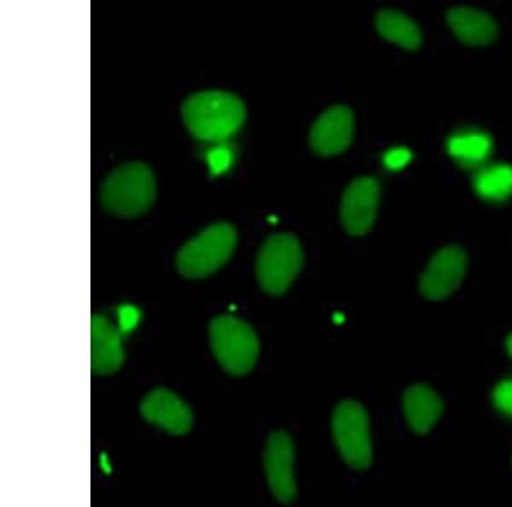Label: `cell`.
I'll use <instances>...</instances> for the list:
<instances>
[{
  "label": "cell",
  "instance_id": "obj_3",
  "mask_svg": "<svg viewBox=\"0 0 512 507\" xmlns=\"http://www.w3.org/2000/svg\"><path fill=\"white\" fill-rule=\"evenodd\" d=\"M236 245V229L229 222H216L178 251L176 269L187 279H205L229 262Z\"/></svg>",
  "mask_w": 512,
  "mask_h": 507
},
{
  "label": "cell",
  "instance_id": "obj_21",
  "mask_svg": "<svg viewBox=\"0 0 512 507\" xmlns=\"http://www.w3.org/2000/svg\"><path fill=\"white\" fill-rule=\"evenodd\" d=\"M506 347H507V350H509V354H511V356H512V333H511V335H509V337H507Z\"/></svg>",
  "mask_w": 512,
  "mask_h": 507
},
{
  "label": "cell",
  "instance_id": "obj_5",
  "mask_svg": "<svg viewBox=\"0 0 512 507\" xmlns=\"http://www.w3.org/2000/svg\"><path fill=\"white\" fill-rule=\"evenodd\" d=\"M303 248L294 234L280 233L263 243L256 258V279L270 296H280L292 286L303 267Z\"/></svg>",
  "mask_w": 512,
  "mask_h": 507
},
{
  "label": "cell",
  "instance_id": "obj_20",
  "mask_svg": "<svg viewBox=\"0 0 512 507\" xmlns=\"http://www.w3.org/2000/svg\"><path fill=\"white\" fill-rule=\"evenodd\" d=\"M139 320V313L132 308L123 309L122 313V327L125 330H130V328L134 327L135 323Z\"/></svg>",
  "mask_w": 512,
  "mask_h": 507
},
{
  "label": "cell",
  "instance_id": "obj_18",
  "mask_svg": "<svg viewBox=\"0 0 512 507\" xmlns=\"http://www.w3.org/2000/svg\"><path fill=\"white\" fill-rule=\"evenodd\" d=\"M494 403L502 414L512 417V379H506L495 386Z\"/></svg>",
  "mask_w": 512,
  "mask_h": 507
},
{
  "label": "cell",
  "instance_id": "obj_16",
  "mask_svg": "<svg viewBox=\"0 0 512 507\" xmlns=\"http://www.w3.org/2000/svg\"><path fill=\"white\" fill-rule=\"evenodd\" d=\"M448 151L458 163L477 166L489 158L492 139L480 130H463L449 139Z\"/></svg>",
  "mask_w": 512,
  "mask_h": 507
},
{
  "label": "cell",
  "instance_id": "obj_19",
  "mask_svg": "<svg viewBox=\"0 0 512 507\" xmlns=\"http://www.w3.org/2000/svg\"><path fill=\"white\" fill-rule=\"evenodd\" d=\"M410 159H412V152L405 149V147H398V149H391V151L386 154L384 163L388 164V168L400 169L403 168Z\"/></svg>",
  "mask_w": 512,
  "mask_h": 507
},
{
  "label": "cell",
  "instance_id": "obj_13",
  "mask_svg": "<svg viewBox=\"0 0 512 507\" xmlns=\"http://www.w3.org/2000/svg\"><path fill=\"white\" fill-rule=\"evenodd\" d=\"M448 23L454 35L466 45H489L497 36V24L487 12L473 7H451Z\"/></svg>",
  "mask_w": 512,
  "mask_h": 507
},
{
  "label": "cell",
  "instance_id": "obj_4",
  "mask_svg": "<svg viewBox=\"0 0 512 507\" xmlns=\"http://www.w3.org/2000/svg\"><path fill=\"white\" fill-rule=\"evenodd\" d=\"M210 344L216 359L227 373H250L258 359L260 344L255 330L236 316L222 315L210 321Z\"/></svg>",
  "mask_w": 512,
  "mask_h": 507
},
{
  "label": "cell",
  "instance_id": "obj_17",
  "mask_svg": "<svg viewBox=\"0 0 512 507\" xmlns=\"http://www.w3.org/2000/svg\"><path fill=\"white\" fill-rule=\"evenodd\" d=\"M475 190L482 199L501 202L512 195V166L495 164L475 176Z\"/></svg>",
  "mask_w": 512,
  "mask_h": 507
},
{
  "label": "cell",
  "instance_id": "obj_7",
  "mask_svg": "<svg viewBox=\"0 0 512 507\" xmlns=\"http://www.w3.org/2000/svg\"><path fill=\"white\" fill-rule=\"evenodd\" d=\"M379 181L373 176H362L345 188L340 221L347 233L352 236H366L373 229L378 216Z\"/></svg>",
  "mask_w": 512,
  "mask_h": 507
},
{
  "label": "cell",
  "instance_id": "obj_14",
  "mask_svg": "<svg viewBox=\"0 0 512 507\" xmlns=\"http://www.w3.org/2000/svg\"><path fill=\"white\" fill-rule=\"evenodd\" d=\"M403 407L408 426L417 434H425L443 415L444 405L436 391L425 385L410 386L403 395Z\"/></svg>",
  "mask_w": 512,
  "mask_h": 507
},
{
  "label": "cell",
  "instance_id": "obj_8",
  "mask_svg": "<svg viewBox=\"0 0 512 507\" xmlns=\"http://www.w3.org/2000/svg\"><path fill=\"white\" fill-rule=\"evenodd\" d=\"M466 267L468 257L461 246H444L427 265L420 279V292L431 301L448 298L449 294H453L460 287Z\"/></svg>",
  "mask_w": 512,
  "mask_h": 507
},
{
  "label": "cell",
  "instance_id": "obj_15",
  "mask_svg": "<svg viewBox=\"0 0 512 507\" xmlns=\"http://www.w3.org/2000/svg\"><path fill=\"white\" fill-rule=\"evenodd\" d=\"M376 28L384 40L407 50H417L422 45L419 24L408 18L407 14L395 9H381L376 16Z\"/></svg>",
  "mask_w": 512,
  "mask_h": 507
},
{
  "label": "cell",
  "instance_id": "obj_11",
  "mask_svg": "<svg viewBox=\"0 0 512 507\" xmlns=\"http://www.w3.org/2000/svg\"><path fill=\"white\" fill-rule=\"evenodd\" d=\"M140 414L171 434H185L192 427V410L173 391L156 388L140 403Z\"/></svg>",
  "mask_w": 512,
  "mask_h": 507
},
{
  "label": "cell",
  "instance_id": "obj_1",
  "mask_svg": "<svg viewBox=\"0 0 512 507\" xmlns=\"http://www.w3.org/2000/svg\"><path fill=\"white\" fill-rule=\"evenodd\" d=\"M181 117L195 139L224 142L243 127L246 106L236 94L202 91L187 98L181 106Z\"/></svg>",
  "mask_w": 512,
  "mask_h": 507
},
{
  "label": "cell",
  "instance_id": "obj_10",
  "mask_svg": "<svg viewBox=\"0 0 512 507\" xmlns=\"http://www.w3.org/2000/svg\"><path fill=\"white\" fill-rule=\"evenodd\" d=\"M354 139V113L349 106L337 105L323 111L316 120L309 144L320 156H337L352 144Z\"/></svg>",
  "mask_w": 512,
  "mask_h": 507
},
{
  "label": "cell",
  "instance_id": "obj_9",
  "mask_svg": "<svg viewBox=\"0 0 512 507\" xmlns=\"http://www.w3.org/2000/svg\"><path fill=\"white\" fill-rule=\"evenodd\" d=\"M268 485L280 502H292L297 494L294 478V443L286 432H274L263 453Z\"/></svg>",
  "mask_w": 512,
  "mask_h": 507
},
{
  "label": "cell",
  "instance_id": "obj_2",
  "mask_svg": "<svg viewBox=\"0 0 512 507\" xmlns=\"http://www.w3.org/2000/svg\"><path fill=\"white\" fill-rule=\"evenodd\" d=\"M156 192V176L147 164H122L103 181L101 204L115 216L134 219L151 209Z\"/></svg>",
  "mask_w": 512,
  "mask_h": 507
},
{
  "label": "cell",
  "instance_id": "obj_12",
  "mask_svg": "<svg viewBox=\"0 0 512 507\" xmlns=\"http://www.w3.org/2000/svg\"><path fill=\"white\" fill-rule=\"evenodd\" d=\"M125 352L117 327L105 316L91 318V369L94 374H113L122 368Z\"/></svg>",
  "mask_w": 512,
  "mask_h": 507
},
{
  "label": "cell",
  "instance_id": "obj_6",
  "mask_svg": "<svg viewBox=\"0 0 512 507\" xmlns=\"http://www.w3.org/2000/svg\"><path fill=\"white\" fill-rule=\"evenodd\" d=\"M333 438L345 463L355 470H364L373 461L369 434V415L355 400H345L333 414Z\"/></svg>",
  "mask_w": 512,
  "mask_h": 507
}]
</instances>
